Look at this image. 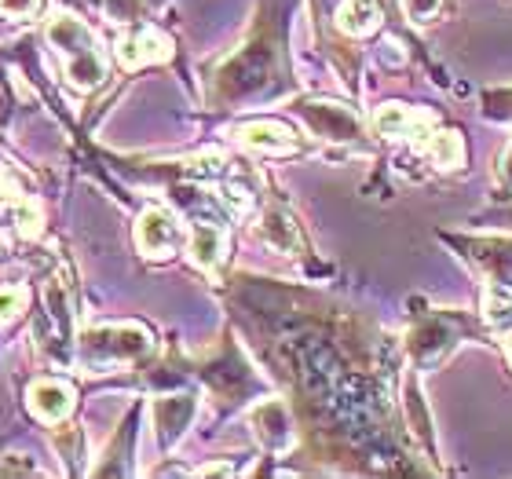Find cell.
Here are the masks:
<instances>
[{
  "label": "cell",
  "mask_w": 512,
  "mask_h": 479,
  "mask_svg": "<svg viewBox=\"0 0 512 479\" xmlns=\"http://www.w3.org/2000/svg\"><path fill=\"white\" fill-rule=\"evenodd\" d=\"M37 8H41V0H0V15L4 19H30V15H37Z\"/></svg>",
  "instance_id": "18"
},
{
  "label": "cell",
  "mask_w": 512,
  "mask_h": 479,
  "mask_svg": "<svg viewBox=\"0 0 512 479\" xmlns=\"http://www.w3.org/2000/svg\"><path fill=\"white\" fill-rule=\"evenodd\" d=\"M260 238H264L271 249H278V253H297L300 249L297 224H293L286 213H278V209L264 213V220H260Z\"/></svg>",
  "instance_id": "14"
},
{
  "label": "cell",
  "mask_w": 512,
  "mask_h": 479,
  "mask_svg": "<svg viewBox=\"0 0 512 479\" xmlns=\"http://www.w3.org/2000/svg\"><path fill=\"white\" fill-rule=\"evenodd\" d=\"M231 465H202V469H198V476H231Z\"/></svg>",
  "instance_id": "22"
},
{
  "label": "cell",
  "mask_w": 512,
  "mask_h": 479,
  "mask_svg": "<svg viewBox=\"0 0 512 479\" xmlns=\"http://www.w3.org/2000/svg\"><path fill=\"white\" fill-rule=\"evenodd\" d=\"M224 253H227V231L216 224H194L191 227V238H187V256H191L194 267H202V271H216V267L224 264Z\"/></svg>",
  "instance_id": "11"
},
{
  "label": "cell",
  "mask_w": 512,
  "mask_h": 479,
  "mask_svg": "<svg viewBox=\"0 0 512 479\" xmlns=\"http://www.w3.org/2000/svg\"><path fill=\"white\" fill-rule=\"evenodd\" d=\"M249 421H253L256 439H260L264 447H271V450H286L289 443H293V425H289L286 406L275 403V399H267V403L256 406L253 414H249Z\"/></svg>",
  "instance_id": "10"
},
{
  "label": "cell",
  "mask_w": 512,
  "mask_h": 479,
  "mask_svg": "<svg viewBox=\"0 0 512 479\" xmlns=\"http://www.w3.org/2000/svg\"><path fill=\"white\" fill-rule=\"evenodd\" d=\"M172 59V41L165 33H158L154 26H139V30L125 33L118 41V63L125 70H139L147 63H165Z\"/></svg>",
  "instance_id": "6"
},
{
  "label": "cell",
  "mask_w": 512,
  "mask_h": 479,
  "mask_svg": "<svg viewBox=\"0 0 512 479\" xmlns=\"http://www.w3.org/2000/svg\"><path fill=\"white\" fill-rule=\"evenodd\" d=\"M381 26V4L377 0H344L337 11V30L348 37H370Z\"/></svg>",
  "instance_id": "12"
},
{
  "label": "cell",
  "mask_w": 512,
  "mask_h": 479,
  "mask_svg": "<svg viewBox=\"0 0 512 479\" xmlns=\"http://www.w3.org/2000/svg\"><path fill=\"white\" fill-rule=\"evenodd\" d=\"M421 147H425V154L436 161L439 169H461V165H465V139H461L458 128L428 132V139Z\"/></svg>",
  "instance_id": "13"
},
{
  "label": "cell",
  "mask_w": 512,
  "mask_h": 479,
  "mask_svg": "<svg viewBox=\"0 0 512 479\" xmlns=\"http://www.w3.org/2000/svg\"><path fill=\"white\" fill-rule=\"evenodd\" d=\"M374 132L384 139H414L417 147H421L428 132H432V118L403 107V103H384L374 114Z\"/></svg>",
  "instance_id": "7"
},
{
  "label": "cell",
  "mask_w": 512,
  "mask_h": 479,
  "mask_svg": "<svg viewBox=\"0 0 512 479\" xmlns=\"http://www.w3.org/2000/svg\"><path fill=\"white\" fill-rule=\"evenodd\" d=\"M0 249H4V238H0Z\"/></svg>",
  "instance_id": "24"
},
{
  "label": "cell",
  "mask_w": 512,
  "mask_h": 479,
  "mask_svg": "<svg viewBox=\"0 0 512 479\" xmlns=\"http://www.w3.org/2000/svg\"><path fill=\"white\" fill-rule=\"evenodd\" d=\"M33 461L26 454H4L0 458V476H30Z\"/></svg>",
  "instance_id": "19"
},
{
  "label": "cell",
  "mask_w": 512,
  "mask_h": 479,
  "mask_svg": "<svg viewBox=\"0 0 512 479\" xmlns=\"http://www.w3.org/2000/svg\"><path fill=\"white\" fill-rule=\"evenodd\" d=\"M11 220H15V227H19V235H22V238H37V235L44 231V216H41V209H37V202H30L26 194L11 202Z\"/></svg>",
  "instance_id": "15"
},
{
  "label": "cell",
  "mask_w": 512,
  "mask_h": 479,
  "mask_svg": "<svg viewBox=\"0 0 512 479\" xmlns=\"http://www.w3.org/2000/svg\"><path fill=\"white\" fill-rule=\"evenodd\" d=\"M443 4H447V0H403V11L414 26H428V22L439 19Z\"/></svg>",
  "instance_id": "17"
},
{
  "label": "cell",
  "mask_w": 512,
  "mask_h": 479,
  "mask_svg": "<svg viewBox=\"0 0 512 479\" xmlns=\"http://www.w3.org/2000/svg\"><path fill=\"white\" fill-rule=\"evenodd\" d=\"M469 249V260L487 275V286L512 289V238H476V242H461Z\"/></svg>",
  "instance_id": "5"
},
{
  "label": "cell",
  "mask_w": 512,
  "mask_h": 479,
  "mask_svg": "<svg viewBox=\"0 0 512 479\" xmlns=\"http://www.w3.org/2000/svg\"><path fill=\"white\" fill-rule=\"evenodd\" d=\"M180 242H183V224H180V216H172L169 209L154 205V209H147V213L139 216L136 245L143 256L165 260V256H172L180 249Z\"/></svg>",
  "instance_id": "4"
},
{
  "label": "cell",
  "mask_w": 512,
  "mask_h": 479,
  "mask_svg": "<svg viewBox=\"0 0 512 479\" xmlns=\"http://www.w3.org/2000/svg\"><path fill=\"white\" fill-rule=\"evenodd\" d=\"M505 352H509V362H512V333H509V341H505Z\"/></svg>",
  "instance_id": "23"
},
{
  "label": "cell",
  "mask_w": 512,
  "mask_h": 479,
  "mask_svg": "<svg viewBox=\"0 0 512 479\" xmlns=\"http://www.w3.org/2000/svg\"><path fill=\"white\" fill-rule=\"evenodd\" d=\"M494 180H498V191H502V194H512V139H509V147L502 150V158H498Z\"/></svg>",
  "instance_id": "20"
},
{
  "label": "cell",
  "mask_w": 512,
  "mask_h": 479,
  "mask_svg": "<svg viewBox=\"0 0 512 479\" xmlns=\"http://www.w3.org/2000/svg\"><path fill=\"white\" fill-rule=\"evenodd\" d=\"M30 410L48 425H59L74 414V388L66 381H37L30 384V395H26Z\"/></svg>",
  "instance_id": "9"
},
{
  "label": "cell",
  "mask_w": 512,
  "mask_h": 479,
  "mask_svg": "<svg viewBox=\"0 0 512 479\" xmlns=\"http://www.w3.org/2000/svg\"><path fill=\"white\" fill-rule=\"evenodd\" d=\"M461 337H465V322H461L458 315H450V311H439V315L425 319L410 333V355H414V362H421V366H436V362H443L454 352V344H458Z\"/></svg>",
  "instance_id": "3"
},
{
  "label": "cell",
  "mask_w": 512,
  "mask_h": 479,
  "mask_svg": "<svg viewBox=\"0 0 512 479\" xmlns=\"http://www.w3.org/2000/svg\"><path fill=\"white\" fill-rule=\"evenodd\" d=\"M235 139L256 154H289L297 150V132L282 121H249L235 128Z\"/></svg>",
  "instance_id": "8"
},
{
  "label": "cell",
  "mask_w": 512,
  "mask_h": 479,
  "mask_svg": "<svg viewBox=\"0 0 512 479\" xmlns=\"http://www.w3.org/2000/svg\"><path fill=\"white\" fill-rule=\"evenodd\" d=\"M48 44L55 48L59 63H63V77L74 88L88 92V88H99L103 77H107V52L85 22L74 19V15H55L48 22Z\"/></svg>",
  "instance_id": "1"
},
{
  "label": "cell",
  "mask_w": 512,
  "mask_h": 479,
  "mask_svg": "<svg viewBox=\"0 0 512 479\" xmlns=\"http://www.w3.org/2000/svg\"><path fill=\"white\" fill-rule=\"evenodd\" d=\"M487 114L491 118H512V88L509 92H491L487 96Z\"/></svg>",
  "instance_id": "21"
},
{
  "label": "cell",
  "mask_w": 512,
  "mask_h": 479,
  "mask_svg": "<svg viewBox=\"0 0 512 479\" xmlns=\"http://www.w3.org/2000/svg\"><path fill=\"white\" fill-rule=\"evenodd\" d=\"M30 293L22 286H0V326H8L11 319H19L22 308H26Z\"/></svg>",
  "instance_id": "16"
},
{
  "label": "cell",
  "mask_w": 512,
  "mask_h": 479,
  "mask_svg": "<svg viewBox=\"0 0 512 479\" xmlns=\"http://www.w3.org/2000/svg\"><path fill=\"white\" fill-rule=\"evenodd\" d=\"M150 352V333L143 326L121 322V326H96L81 337V359L107 370L118 362H136Z\"/></svg>",
  "instance_id": "2"
}]
</instances>
